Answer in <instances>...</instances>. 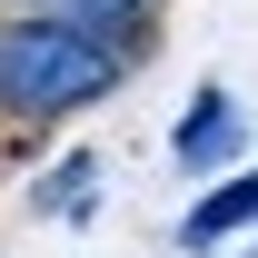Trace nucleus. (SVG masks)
I'll list each match as a JSON object with an SVG mask.
<instances>
[{
    "label": "nucleus",
    "instance_id": "1",
    "mask_svg": "<svg viewBox=\"0 0 258 258\" xmlns=\"http://www.w3.org/2000/svg\"><path fill=\"white\" fill-rule=\"evenodd\" d=\"M119 80V50L90 30V20H20L0 30V99L20 119H60V109H90Z\"/></svg>",
    "mask_w": 258,
    "mask_h": 258
},
{
    "label": "nucleus",
    "instance_id": "5",
    "mask_svg": "<svg viewBox=\"0 0 258 258\" xmlns=\"http://www.w3.org/2000/svg\"><path fill=\"white\" fill-rule=\"evenodd\" d=\"M139 0H70V20H129Z\"/></svg>",
    "mask_w": 258,
    "mask_h": 258
},
{
    "label": "nucleus",
    "instance_id": "3",
    "mask_svg": "<svg viewBox=\"0 0 258 258\" xmlns=\"http://www.w3.org/2000/svg\"><path fill=\"white\" fill-rule=\"evenodd\" d=\"M248 219H258V169H238L228 189H209V199L189 209V248H219L228 228H248Z\"/></svg>",
    "mask_w": 258,
    "mask_h": 258
},
{
    "label": "nucleus",
    "instance_id": "2",
    "mask_svg": "<svg viewBox=\"0 0 258 258\" xmlns=\"http://www.w3.org/2000/svg\"><path fill=\"white\" fill-rule=\"evenodd\" d=\"M228 149H238V99H228V90H199V109L179 119V159H189V169H219Z\"/></svg>",
    "mask_w": 258,
    "mask_h": 258
},
{
    "label": "nucleus",
    "instance_id": "4",
    "mask_svg": "<svg viewBox=\"0 0 258 258\" xmlns=\"http://www.w3.org/2000/svg\"><path fill=\"white\" fill-rule=\"evenodd\" d=\"M90 179H99L90 159H60L50 169V209H90Z\"/></svg>",
    "mask_w": 258,
    "mask_h": 258
}]
</instances>
